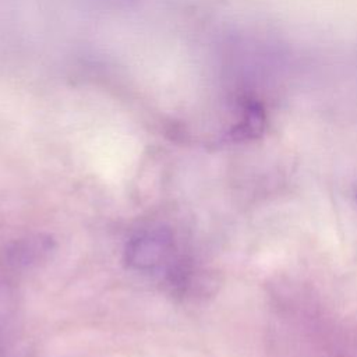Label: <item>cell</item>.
Wrapping results in <instances>:
<instances>
[{
    "mask_svg": "<svg viewBox=\"0 0 357 357\" xmlns=\"http://www.w3.org/2000/svg\"><path fill=\"white\" fill-rule=\"evenodd\" d=\"M173 248L172 234L165 229H151L132 237L126 248V261L135 269H152L163 264Z\"/></svg>",
    "mask_w": 357,
    "mask_h": 357,
    "instance_id": "6da1fadb",
    "label": "cell"
},
{
    "mask_svg": "<svg viewBox=\"0 0 357 357\" xmlns=\"http://www.w3.org/2000/svg\"><path fill=\"white\" fill-rule=\"evenodd\" d=\"M49 241L42 240L40 237L28 238L21 243H17L11 251V255L14 257L13 261H17L18 264L33 262L36 258H39L40 254L49 251Z\"/></svg>",
    "mask_w": 357,
    "mask_h": 357,
    "instance_id": "3957f363",
    "label": "cell"
},
{
    "mask_svg": "<svg viewBox=\"0 0 357 357\" xmlns=\"http://www.w3.org/2000/svg\"><path fill=\"white\" fill-rule=\"evenodd\" d=\"M266 114L262 105L257 100H247L241 109V117L231 130L234 139H255L265 131Z\"/></svg>",
    "mask_w": 357,
    "mask_h": 357,
    "instance_id": "7a4b0ae2",
    "label": "cell"
}]
</instances>
